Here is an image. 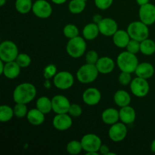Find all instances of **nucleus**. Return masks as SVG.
<instances>
[{
	"label": "nucleus",
	"mask_w": 155,
	"mask_h": 155,
	"mask_svg": "<svg viewBox=\"0 0 155 155\" xmlns=\"http://www.w3.org/2000/svg\"><path fill=\"white\" fill-rule=\"evenodd\" d=\"M36 95V89L30 83H23L15 87L13 92V99L15 103L28 104Z\"/></svg>",
	"instance_id": "nucleus-1"
},
{
	"label": "nucleus",
	"mask_w": 155,
	"mask_h": 155,
	"mask_svg": "<svg viewBox=\"0 0 155 155\" xmlns=\"http://www.w3.org/2000/svg\"><path fill=\"white\" fill-rule=\"evenodd\" d=\"M139 60L136 54L128 51H123L117 58V64L121 71L133 74L139 64Z\"/></svg>",
	"instance_id": "nucleus-2"
},
{
	"label": "nucleus",
	"mask_w": 155,
	"mask_h": 155,
	"mask_svg": "<svg viewBox=\"0 0 155 155\" xmlns=\"http://www.w3.org/2000/svg\"><path fill=\"white\" fill-rule=\"evenodd\" d=\"M99 72L95 64L86 63L78 69L77 72V78L79 82L83 84H89L95 81Z\"/></svg>",
	"instance_id": "nucleus-3"
},
{
	"label": "nucleus",
	"mask_w": 155,
	"mask_h": 155,
	"mask_svg": "<svg viewBox=\"0 0 155 155\" xmlns=\"http://www.w3.org/2000/svg\"><path fill=\"white\" fill-rule=\"evenodd\" d=\"M66 50L68 54L74 58H79L85 54L86 50V42L83 37L78 36L70 39L67 43Z\"/></svg>",
	"instance_id": "nucleus-4"
},
{
	"label": "nucleus",
	"mask_w": 155,
	"mask_h": 155,
	"mask_svg": "<svg viewBox=\"0 0 155 155\" xmlns=\"http://www.w3.org/2000/svg\"><path fill=\"white\" fill-rule=\"evenodd\" d=\"M127 32L131 39L139 42H142L148 39L149 36V29L148 25L141 21L130 23L127 27Z\"/></svg>",
	"instance_id": "nucleus-5"
},
{
	"label": "nucleus",
	"mask_w": 155,
	"mask_h": 155,
	"mask_svg": "<svg viewBox=\"0 0 155 155\" xmlns=\"http://www.w3.org/2000/svg\"><path fill=\"white\" fill-rule=\"evenodd\" d=\"M19 54L16 44L11 40L3 41L0 45V59L5 63L14 61Z\"/></svg>",
	"instance_id": "nucleus-6"
},
{
	"label": "nucleus",
	"mask_w": 155,
	"mask_h": 155,
	"mask_svg": "<svg viewBox=\"0 0 155 155\" xmlns=\"http://www.w3.org/2000/svg\"><path fill=\"white\" fill-rule=\"evenodd\" d=\"M130 86L132 93L138 98L145 97L149 92V83L146 79L139 77H136L132 80Z\"/></svg>",
	"instance_id": "nucleus-7"
},
{
	"label": "nucleus",
	"mask_w": 155,
	"mask_h": 155,
	"mask_svg": "<svg viewBox=\"0 0 155 155\" xmlns=\"http://www.w3.org/2000/svg\"><path fill=\"white\" fill-rule=\"evenodd\" d=\"M83 151L88 152H98L100 147L102 145L101 139L97 135L89 133L83 136L81 139Z\"/></svg>",
	"instance_id": "nucleus-8"
},
{
	"label": "nucleus",
	"mask_w": 155,
	"mask_h": 155,
	"mask_svg": "<svg viewBox=\"0 0 155 155\" xmlns=\"http://www.w3.org/2000/svg\"><path fill=\"white\" fill-rule=\"evenodd\" d=\"M53 83L58 89L66 90L73 86L74 83V77L68 71H61L54 75Z\"/></svg>",
	"instance_id": "nucleus-9"
},
{
	"label": "nucleus",
	"mask_w": 155,
	"mask_h": 155,
	"mask_svg": "<svg viewBox=\"0 0 155 155\" xmlns=\"http://www.w3.org/2000/svg\"><path fill=\"white\" fill-rule=\"evenodd\" d=\"M32 12L37 18L46 19L52 14V7L46 0H36L33 4Z\"/></svg>",
	"instance_id": "nucleus-10"
},
{
	"label": "nucleus",
	"mask_w": 155,
	"mask_h": 155,
	"mask_svg": "<svg viewBox=\"0 0 155 155\" xmlns=\"http://www.w3.org/2000/svg\"><path fill=\"white\" fill-rule=\"evenodd\" d=\"M127 136V124L123 122L116 123L111 125L108 131V136L110 140L115 142H122Z\"/></svg>",
	"instance_id": "nucleus-11"
},
{
	"label": "nucleus",
	"mask_w": 155,
	"mask_h": 155,
	"mask_svg": "<svg viewBox=\"0 0 155 155\" xmlns=\"http://www.w3.org/2000/svg\"><path fill=\"white\" fill-rule=\"evenodd\" d=\"M139 19L146 25H152L155 23V5L148 3L140 6L139 11Z\"/></svg>",
	"instance_id": "nucleus-12"
},
{
	"label": "nucleus",
	"mask_w": 155,
	"mask_h": 155,
	"mask_svg": "<svg viewBox=\"0 0 155 155\" xmlns=\"http://www.w3.org/2000/svg\"><path fill=\"white\" fill-rule=\"evenodd\" d=\"M52 110L57 114H68L71 107V102L67 97L57 95L51 98Z\"/></svg>",
	"instance_id": "nucleus-13"
},
{
	"label": "nucleus",
	"mask_w": 155,
	"mask_h": 155,
	"mask_svg": "<svg viewBox=\"0 0 155 155\" xmlns=\"http://www.w3.org/2000/svg\"><path fill=\"white\" fill-rule=\"evenodd\" d=\"M101 34L105 36H113L118 30V25L116 21L110 18H104L98 24Z\"/></svg>",
	"instance_id": "nucleus-14"
},
{
	"label": "nucleus",
	"mask_w": 155,
	"mask_h": 155,
	"mask_svg": "<svg viewBox=\"0 0 155 155\" xmlns=\"http://www.w3.org/2000/svg\"><path fill=\"white\" fill-rule=\"evenodd\" d=\"M52 125L57 130L65 131L73 125V120L71 115L68 114H57L53 118Z\"/></svg>",
	"instance_id": "nucleus-15"
},
{
	"label": "nucleus",
	"mask_w": 155,
	"mask_h": 155,
	"mask_svg": "<svg viewBox=\"0 0 155 155\" xmlns=\"http://www.w3.org/2000/svg\"><path fill=\"white\" fill-rule=\"evenodd\" d=\"M83 102L89 106L98 104L101 99V93L97 88L91 87L86 89L82 95Z\"/></svg>",
	"instance_id": "nucleus-16"
},
{
	"label": "nucleus",
	"mask_w": 155,
	"mask_h": 155,
	"mask_svg": "<svg viewBox=\"0 0 155 155\" xmlns=\"http://www.w3.org/2000/svg\"><path fill=\"white\" fill-rule=\"evenodd\" d=\"M95 65L99 74H108L114 69L115 63L111 58L104 56V57L99 58Z\"/></svg>",
	"instance_id": "nucleus-17"
},
{
	"label": "nucleus",
	"mask_w": 155,
	"mask_h": 155,
	"mask_svg": "<svg viewBox=\"0 0 155 155\" xmlns=\"http://www.w3.org/2000/svg\"><path fill=\"white\" fill-rule=\"evenodd\" d=\"M135 74L137 77L148 80L154 75V68L149 62H142L138 64Z\"/></svg>",
	"instance_id": "nucleus-18"
},
{
	"label": "nucleus",
	"mask_w": 155,
	"mask_h": 155,
	"mask_svg": "<svg viewBox=\"0 0 155 155\" xmlns=\"http://www.w3.org/2000/svg\"><path fill=\"white\" fill-rule=\"evenodd\" d=\"M120 113V120L121 122L125 124H131L134 123L136 120V110L133 107L130 105L125 106V107H120L119 110Z\"/></svg>",
	"instance_id": "nucleus-19"
},
{
	"label": "nucleus",
	"mask_w": 155,
	"mask_h": 155,
	"mask_svg": "<svg viewBox=\"0 0 155 155\" xmlns=\"http://www.w3.org/2000/svg\"><path fill=\"white\" fill-rule=\"evenodd\" d=\"M112 37L114 44L120 48H127L129 42L131 39L127 30L126 31L124 30H118Z\"/></svg>",
	"instance_id": "nucleus-20"
},
{
	"label": "nucleus",
	"mask_w": 155,
	"mask_h": 155,
	"mask_svg": "<svg viewBox=\"0 0 155 155\" xmlns=\"http://www.w3.org/2000/svg\"><path fill=\"white\" fill-rule=\"evenodd\" d=\"M21 67L15 61L5 63L4 71H3L2 75H4L6 78L13 80L17 78L20 75L21 73Z\"/></svg>",
	"instance_id": "nucleus-21"
},
{
	"label": "nucleus",
	"mask_w": 155,
	"mask_h": 155,
	"mask_svg": "<svg viewBox=\"0 0 155 155\" xmlns=\"http://www.w3.org/2000/svg\"><path fill=\"white\" fill-rule=\"evenodd\" d=\"M101 120L107 125H113L116 124L120 120L119 110L113 107L105 109L101 114Z\"/></svg>",
	"instance_id": "nucleus-22"
},
{
	"label": "nucleus",
	"mask_w": 155,
	"mask_h": 155,
	"mask_svg": "<svg viewBox=\"0 0 155 155\" xmlns=\"http://www.w3.org/2000/svg\"><path fill=\"white\" fill-rule=\"evenodd\" d=\"M45 114L37 108H33L28 110L27 119L28 122L33 126H40L45 121Z\"/></svg>",
	"instance_id": "nucleus-23"
},
{
	"label": "nucleus",
	"mask_w": 155,
	"mask_h": 155,
	"mask_svg": "<svg viewBox=\"0 0 155 155\" xmlns=\"http://www.w3.org/2000/svg\"><path fill=\"white\" fill-rule=\"evenodd\" d=\"M99 33L98 24L94 22L86 24L83 29V37L86 40H93L97 38Z\"/></svg>",
	"instance_id": "nucleus-24"
},
{
	"label": "nucleus",
	"mask_w": 155,
	"mask_h": 155,
	"mask_svg": "<svg viewBox=\"0 0 155 155\" xmlns=\"http://www.w3.org/2000/svg\"><path fill=\"white\" fill-rule=\"evenodd\" d=\"M114 101L115 104L119 107H125L130 105L131 102V96L127 91L121 89L115 92L114 95Z\"/></svg>",
	"instance_id": "nucleus-25"
},
{
	"label": "nucleus",
	"mask_w": 155,
	"mask_h": 155,
	"mask_svg": "<svg viewBox=\"0 0 155 155\" xmlns=\"http://www.w3.org/2000/svg\"><path fill=\"white\" fill-rule=\"evenodd\" d=\"M36 108L45 114H48L52 110V103L51 99L46 96H42L36 101Z\"/></svg>",
	"instance_id": "nucleus-26"
},
{
	"label": "nucleus",
	"mask_w": 155,
	"mask_h": 155,
	"mask_svg": "<svg viewBox=\"0 0 155 155\" xmlns=\"http://www.w3.org/2000/svg\"><path fill=\"white\" fill-rule=\"evenodd\" d=\"M140 52L145 55H152L155 53V42L151 39H146L140 42Z\"/></svg>",
	"instance_id": "nucleus-27"
},
{
	"label": "nucleus",
	"mask_w": 155,
	"mask_h": 155,
	"mask_svg": "<svg viewBox=\"0 0 155 155\" xmlns=\"http://www.w3.org/2000/svg\"><path fill=\"white\" fill-rule=\"evenodd\" d=\"M33 0H16L15 1V9L21 14H27L32 11Z\"/></svg>",
	"instance_id": "nucleus-28"
},
{
	"label": "nucleus",
	"mask_w": 155,
	"mask_h": 155,
	"mask_svg": "<svg viewBox=\"0 0 155 155\" xmlns=\"http://www.w3.org/2000/svg\"><path fill=\"white\" fill-rule=\"evenodd\" d=\"M86 5L85 0H71L68 5V9L71 13L77 15L82 13L85 10Z\"/></svg>",
	"instance_id": "nucleus-29"
},
{
	"label": "nucleus",
	"mask_w": 155,
	"mask_h": 155,
	"mask_svg": "<svg viewBox=\"0 0 155 155\" xmlns=\"http://www.w3.org/2000/svg\"><path fill=\"white\" fill-rule=\"evenodd\" d=\"M15 116L14 108L6 104L0 106V121L2 123L8 122Z\"/></svg>",
	"instance_id": "nucleus-30"
},
{
	"label": "nucleus",
	"mask_w": 155,
	"mask_h": 155,
	"mask_svg": "<svg viewBox=\"0 0 155 155\" xmlns=\"http://www.w3.org/2000/svg\"><path fill=\"white\" fill-rule=\"evenodd\" d=\"M66 149L67 151H68L70 154L77 155L80 154V153L83 150L81 141H71V142H68V144L67 145Z\"/></svg>",
	"instance_id": "nucleus-31"
},
{
	"label": "nucleus",
	"mask_w": 155,
	"mask_h": 155,
	"mask_svg": "<svg viewBox=\"0 0 155 155\" xmlns=\"http://www.w3.org/2000/svg\"><path fill=\"white\" fill-rule=\"evenodd\" d=\"M63 33L68 39H73L79 36V29L76 25L72 24H67L63 29Z\"/></svg>",
	"instance_id": "nucleus-32"
},
{
	"label": "nucleus",
	"mask_w": 155,
	"mask_h": 155,
	"mask_svg": "<svg viewBox=\"0 0 155 155\" xmlns=\"http://www.w3.org/2000/svg\"><path fill=\"white\" fill-rule=\"evenodd\" d=\"M14 113H15V116L18 118H23L24 117H27L28 110H27L26 104L16 103L14 107Z\"/></svg>",
	"instance_id": "nucleus-33"
},
{
	"label": "nucleus",
	"mask_w": 155,
	"mask_h": 155,
	"mask_svg": "<svg viewBox=\"0 0 155 155\" xmlns=\"http://www.w3.org/2000/svg\"><path fill=\"white\" fill-rule=\"evenodd\" d=\"M15 61L19 64L21 68H27L31 64V58L26 53H20L17 57Z\"/></svg>",
	"instance_id": "nucleus-34"
},
{
	"label": "nucleus",
	"mask_w": 155,
	"mask_h": 155,
	"mask_svg": "<svg viewBox=\"0 0 155 155\" xmlns=\"http://www.w3.org/2000/svg\"><path fill=\"white\" fill-rule=\"evenodd\" d=\"M127 51L136 54L140 51V42L131 39L127 46Z\"/></svg>",
	"instance_id": "nucleus-35"
},
{
	"label": "nucleus",
	"mask_w": 155,
	"mask_h": 155,
	"mask_svg": "<svg viewBox=\"0 0 155 155\" xmlns=\"http://www.w3.org/2000/svg\"><path fill=\"white\" fill-rule=\"evenodd\" d=\"M132 79L131 74L130 73L127 72H124V71H121V73L120 74L119 77H118V81L123 86H127V85H130L131 83Z\"/></svg>",
	"instance_id": "nucleus-36"
},
{
	"label": "nucleus",
	"mask_w": 155,
	"mask_h": 155,
	"mask_svg": "<svg viewBox=\"0 0 155 155\" xmlns=\"http://www.w3.org/2000/svg\"><path fill=\"white\" fill-rule=\"evenodd\" d=\"M98 54L96 51L95 50H90L86 54V61L88 64H95L98 61Z\"/></svg>",
	"instance_id": "nucleus-37"
},
{
	"label": "nucleus",
	"mask_w": 155,
	"mask_h": 155,
	"mask_svg": "<svg viewBox=\"0 0 155 155\" xmlns=\"http://www.w3.org/2000/svg\"><path fill=\"white\" fill-rule=\"evenodd\" d=\"M83 113V109L79 104H71L70 107L68 114L73 117H80Z\"/></svg>",
	"instance_id": "nucleus-38"
},
{
	"label": "nucleus",
	"mask_w": 155,
	"mask_h": 155,
	"mask_svg": "<svg viewBox=\"0 0 155 155\" xmlns=\"http://www.w3.org/2000/svg\"><path fill=\"white\" fill-rule=\"evenodd\" d=\"M114 0H95V5L100 10H106L113 4Z\"/></svg>",
	"instance_id": "nucleus-39"
},
{
	"label": "nucleus",
	"mask_w": 155,
	"mask_h": 155,
	"mask_svg": "<svg viewBox=\"0 0 155 155\" xmlns=\"http://www.w3.org/2000/svg\"><path fill=\"white\" fill-rule=\"evenodd\" d=\"M98 152H99V154L103 155H108L109 153H110V148H109V147L107 145L102 144L101 145V147H100V149L98 151Z\"/></svg>",
	"instance_id": "nucleus-40"
},
{
	"label": "nucleus",
	"mask_w": 155,
	"mask_h": 155,
	"mask_svg": "<svg viewBox=\"0 0 155 155\" xmlns=\"http://www.w3.org/2000/svg\"><path fill=\"white\" fill-rule=\"evenodd\" d=\"M48 71H45V74H46V77H51L54 74H55V67L52 66V65H50L48 67Z\"/></svg>",
	"instance_id": "nucleus-41"
},
{
	"label": "nucleus",
	"mask_w": 155,
	"mask_h": 155,
	"mask_svg": "<svg viewBox=\"0 0 155 155\" xmlns=\"http://www.w3.org/2000/svg\"><path fill=\"white\" fill-rule=\"evenodd\" d=\"M103 19V18L101 17V15H98V14H96L93 16V22L95 23V24H98L101 20Z\"/></svg>",
	"instance_id": "nucleus-42"
},
{
	"label": "nucleus",
	"mask_w": 155,
	"mask_h": 155,
	"mask_svg": "<svg viewBox=\"0 0 155 155\" xmlns=\"http://www.w3.org/2000/svg\"><path fill=\"white\" fill-rule=\"evenodd\" d=\"M136 3H137L139 6H142V5H144L149 3L150 0H136Z\"/></svg>",
	"instance_id": "nucleus-43"
},
{
	"label": "nucleus",
	"mask_w": 155,
	"mask_h": 155,
	"mask_svg": "<svg viewBox=\"0 0 155 155\" xmlns=\"http://www.w3.org/2000/svg\"><path fill=\"white\" fill-rule=\"evenodd\" d=\"M53 3L56 5H62L67 2V0H51Z\"/></svg>",
	"instance_id": "nucleus-44"
},
{
	"label": "nucleus",
	"mask_w": 155,
	"mask_h": 155,
	"mask_svg": "<svg viewBox=\"0 0 155 155\" xmlns=\"http://www.w3.org/2000/svg\"><path fill=\"white\" fill-rule=\"evenodd\" d=\"M5 68V62L2 61H0V74H2L3 71H4Z\"/></svg>",
	"instance_id": "nucleus-45"
},
{
	"label": "nucleus",
	"mask_w": 155,
	"mask_h": 155,
	"mask_svg": "<svg viewBox=\"0 0 155 155\" xmlns=\"http://www.w3.org/2000/svg\"><path fill=\"white\" fill-rule=\"evenodd\" d=\"M151 151H152L153 153H155V139L152 141L151 145Z\"/></svg>",
	"instance_id": "nucleus-46"
},
{
	"label": "nucleus",
	"mask_w": 155,
	"mask_h": 155,
	"mask_svg": "<svg viewBox=\"0 0 155 155\" xmlns=\"http://www.w3.org/2000/svg\"><path fill=\"white\" fill-rule=\"evenodd\" d=\"M98 154H99V153L98 152H88V153H86V154L87 155H98Z\"/></svg>",
	"instance_id": "nucleus-47"
},
{
	"label": "nucleus",
	"mask_w": 155,
	"mask_h": 155,
	"mask_svg": "<svg viewBox=\"0 0 155 155\" xmlns=\"http://www.w3.org/2000/svg\"><path fill=\"white\" fill-rule=\"evenodd\" d=\"M6 2V0H0V5L3 6Z\"/></svg>",
	"instance_id": "nucleus-48"
},
{
	"label": "nucleus",
	"mask_w": 155,
	"mask_h": 155,
	"mask_svg": "<svg viewBox=\"0 0 155 155\" xmlns=\"http://www.w3.org/2000/svg\"><path fill=\"white\" fill-rule=\"evenodd\" d=\"M85 1H86H86H87V0H85Z\"/></svg>",
	"instance_id": "nucleus-49"
}]
</instances>
